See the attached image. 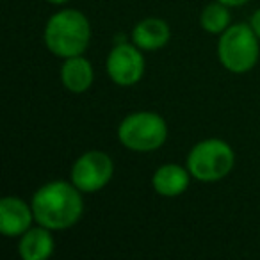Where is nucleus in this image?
I'll use <instances>...</instances> for the list:
<instances>
[{
  "label": "nucleus",
  "mask_w": 260,
  "mask_h": 260,
  "mask_svg": "<svg viewBox=\"0 0 260 260\" xmlns=\"http://www.w3.org/2000/svg\"><path fill=\"white\" fill-rule=\"evenodd\" d=\"M230 23V13H228V6L217 2L216 4H209L202 13V27L207 32L219 34L228 29Z\"/></svg>",
  "instance_id": "13"
},
{
  "label": "nucleus",
  "mask_w": 260,
  "mask_h": 260,
  "mask_svg": "<svg viewBox=\"0 0 260 260\" xmlns=\"http://www.w3.org/2000/svg\"><path fill=\"white\" fill-rule=\"evenodd\" d=\"M153 189L162 196H178L187 189L189 175L177 164H166L153 175Z\"/></svg>",
  "instance_id": "12"
},
{
  "label": "nucleus",
  "mask_w": 260,
  "mask_h": 260,
  "mask_svg": "<svg viewBox=\"0 0 260 260\" xmlns=\"http://www.w3.org/2000/svg\"><path fill=\"white\" fill-rule=\"evenodd\" d=\"M75 184L50 182L38 189L32 198V212L41 226L64 230L75 224L82 216V198Z\"/></svg>",
  "instance_id": "1"
},
{
  "label": "nucleus",
  "mask_w": 260,
  "mask_h": 260,
  "mask_svg": "<svg viewBox=\"0 0 260 260\" xmlns=\"http://www.w3.org/2000/svg\"><path fill=\"white\" fill-rule=\"evenodd\" d=\"M251 29L255 30L256 38H260V9L251 16Z\"/></svg>",
  "instance_id": "14"
},
{
  "label": "nucleus",
  "mask_w": 260,
  "mask_h": 260,
  "mask_svg": "<svg viewBox=\"0 0 260 260\" xmlns=\"http://www.w3.org/2000/svg\"><path fill=\"white\" fill-rule=\"evenodd\" d=\"M112 160L104 152H87L77 159L72 170V180L82 192H94L112 178Z\"/></svg>",
  "instance_id": "6"
},
{
  "label": "nucleus",
  "mask_w": 260,
  "mask_h": 260,
  "mask_svg": "<svg viewBox=\"0 0 260 260\" xmlns=\"http://www.w3.org/2000/svg\"><path fill=\"white\" fill-rule=\"evenodd\" d=\"M50 4H64V2H68V0H48Z\"/></svg>",
  "instance_id": "16"
},
{
  "label": "nucleus",
  "mask_w": 260,
  "mask_h": 260,
  "mask_svg": "<svg viewBox=\"0 0 260 260\" xmlns=\"http://www.w3.org/2000/svg\"><path fill=\"white\" fill-rule=\"evenodd\" d=\"M166 136V121L155 112H136L126 116L118 128L119 141L134 152H152L160 148Z\"/></svg>",
  "instance_id": "3"
},
{
  "label": "nucleus",
  "mask_w": 260,
  "mask_h": 260,
  "mask_svg": "<svg viewBox=\"0 0 260 260\" xmlns=\"http://www.w3.org/2000/svg\"><path fill=\"white\" fill-rule=\"evenodd\" d=\"M61 79L68 91H72V93H84L93 84V68H91L89 61H86L80 55L68 57L64 64H62Z\"/></svg>",
  "instance_id": "10"
},
{
  "label": "nucleus",
  "mask_w": 260,
  "mask_h": 260,
  "mask_svg": "<svg viewBox=\"0 0 260 260\" xmlns=\"http://www.w3.org/2000/svg\"><path fill=\"white\" fill-rule=\"evenodd\" d=\"M234 166V152L224 141L207 139L191 150L187 159L189 173L203 182L224 178Z\"/></svg>",
  "instance_id": "5"
},
{
  "label": "nucleus",
  "mask_w": 260,
  "mask_h": 260,
  "mask_svg": "<svg viewBox=\"0 0 260 260\" xmlns=\"http://www.w3.org/2000/svg\"><path fill=\"white\" fill-rule=\"evenodd\" d=\"M145 72V59L141 52L128 43H119L107 57V73L119 86H132L139 82Z\"/></svg>",
  "instance_id": "7"
},
{
  "label": "nucleus",
  "mask_w": 260,
  "mask_h": 260,
  "mask_svg": "<svg viewBox=\"0 0 260 260\" xmlns=\"http://www.w3.org/2000/svg\"><path fill=\"white\" fill-rule=\"evenodd\" d=\"M89 22L75 9H64L54 15L45 29V43L48 50L66 59L82 54L89 45Z\"/></svg>",
  "instance_id": "2"
},
{
  "label": "nucleus",
  "mask_w": 260,
  "mask_h": 260,
  "mask_svg": "<svg viewBox=\"0 0 260 260\" xmlns=\"http://www.w3.org/2000/svg\"><path fill=\"white\" fill-rule=\"evenodd\" d=\"M34 212L27 207L25 202L15 196H8L0 202V230L8 237L23 235L29 230Z\"/></svg>",
  "instance_id": "8"
},
{
  "label": "nucleus",
  "mask_w": 260,
  "mask_h": 260,
  "mask_svg": "<svg viewBox=\"0 0 260 260\" xmlns=\"http://www.w3.org/2000/svg\"><path fill=\"white\" fill-rule=\"evenodd\" d=\"M50 228H34L27 230L20 241V255L23 260H45L54 251V239Z\"/></svg>",
  "instance_id": "11"
},
{
  "label": "nucleus",
  "mask_w": 260,
  "mask_h": 260,
  "mask_svg": "<svg viewBox=\"0 0 260 260\" xmlns=\"http://www.w3.org/2000/svg\"><path fill=\"white\" fill-rule=\"evenodd\" d=\"M221 64L234 73L249 72L258 59V41L251 25H234L223 32L217 47Z\"/></svg>",
  "instance_id": "4"
},
{
  "label": "nucleus",
  "mask_w": 260,
  "mask_h": 260,
  "mask_svg": "<svg viewBox=\"0 0 260 260\" xmlns=\"http://www.w3.org/2000/svg\"><path fill=\"white\" fill-rule=\"evenodd\" d=\"M170 27L160 18H146L136 25L132 32L136 47L143 50H159L170 41Z\"/></svg>",
  "instance_id": "9"
},
{
  "label": "nucleus",
  "mask_w": 260,
  "mask_h": 260,
  "mask_svg": "<svg viewBox=\"0 0 260 260\" xmlns=\"http://www.w3.org/2000/svg\"><path fill=\"white\" fill-rule=\"evenodd\" d=\"M217 2H221V4H224V6H228V8H235V6L246 4L248 0H217Z\"/></svg>",
  "instance_id": "15"
}]
</instances>
